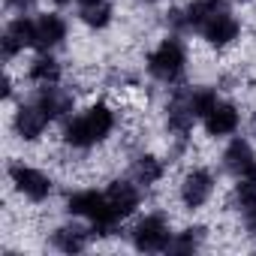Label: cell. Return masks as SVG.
<instances>
[{"label":"cell","mask_w":256,"mask_h":256,"mask_svg":"<svg viewBox=\"0 0 256 256\" xmlns=\"http://www.w3.org/2000/svg\"><path fill=\"white\" fill-rule=\"evenodd\" d=\"M112 130H114V112L108 106L96 102V106H90L88 112H82L78 118H72L66 124L64 139L72 148H90V145L102 142Z\"/></svg>","instance_id":"1"},{"label":"cell","mask_w":256,"mask_h":256,"mask_svg":"<svg viewBox=\"0 0 256 256\" xmlns=\"http://www.w3.org/2000/svg\"><path fill=\"white\" fill-rule=\"evenodd\" d=\"M66 208H70V214H76V217H88V220L94 223V232H100V235H108V232L118 226V220H120V217L112 211L106 193H96V190H78V193H72V196L66 199Z\"/></svg>","instance_id":"2"},{"label":"cell","mask_w":256,"mask_h":256,"mask_svg":"<svg viewBox=\"0 0 256 256\" xmlns=\"http://www.w3.org/2000/svg\"><path fill=\"white\" fill-rule=\"evenodd\" d=\"M184 64H187L184 46H181L175 36L163 40V42L151 52V58H148V70H151V76L160 78V82H178L181 72H184Z\"/></svg>","instance_id":"3"},{"label":"cell","mask_w":256,"mask_h":256,"mask_svg":"<svg viewBox=\"0 0 256 256\" xmlns=\"http://www.w3.org/2000/svg\"><path fill=\"white\" fill-rule=\"evenodd\" d=\"M10 178H12V184L18 187V193H24V196L34 199V202H42V199H48V193H52V178H48L46 172L34 169V166L12 163V166H10Z\"/></svg>","instance_id":"4"},{"label":"cell","mask_w":256,"mask_h":256,"mask_svg":"<svg viewBox=\"0 0 256 256\" xmlns=\"http://www.w3.org/2000/svg\"><path fill=\"white\" fill-rule=\"evenodd\" d=\"M133 241L145 253H154V250L169 247V226H166V220L160 214H148L145 220H139V226L133 232Z\"/></svg>","instance_id":"5"},{"label":"cell","mask_w":256,"mask_h":256,"mask_svg":"<svg viewBox=\"0 0 256 256\" xmlns=\"http://www.w3.org/2000/svg\"><path fill=\"white\" fill-rule=\"evenodd\" d=\"M238 34H241V24H238V18H235V16H229L226 10H223V12H217V16H211V18L202 24V36H205L211 46H217V48H223V46L235 42V40H238Z\"/></svg>","instance_id":"6"},{"label":"cell","mask_w":256,"mask_h":256,"mask_svg":"<svg viewBox=\"0 0 256 256\" xmlns=\"http://www.w3.org/2000/svg\"><path fill=\"white\" fill-rule=\"evenodd\" d=\"M28 46H36V18H16L10 28H6V36H4V58H12L18 48H28Z\"/></svg>","instance_id":"7"},{"label":"cell","mask_w":256,"mask_h":256,"mask_svg":"<svg viewBox=\"0 0 256 256\" xmlns=\"http://www.w3.org/2000/svg\"><path fill=\"white\" fill-rule=\"evenodd\" d=\"M211 190H214V178L205 169H193V172H187V178L181 184V199L187 208H199L208 202Z\"/></svg>","instance_id":"8"},{"label":"cell","mask_w":256,"mask_h":256,"mask_svg":"<svg viewBox=\"0 0 256 256\" xmlns=\"http://www.w3.org/2000/svg\"><path fill=\"white\" fill-rule=\"evenodd\" d=\"M46 126H48V114L34 102V106H22L16 112V133L24 139V142H34L46 133Z\"/></svg>","instance_id":"9"},{"label":"cell","mask_w":256,"mask_h":256,"mask_svg":"<svg viewBox=\"0 0 256 256\" xmlns=\"http://www.w3.org/2000/svg\"><path fill=\"white\" fill-rule=\"evenodd\" d=\"M238 120H241V114H238L235 106L217 102V106L205 114V133H208V136H229V133L238 130Z\"/></svg>","instance_id":"10"},{"label":"cell","mask_w":256,"mask_h":256,"mask_svg":"<svg viewBox=\"0 0 256 256\" xmlns=\"http://www.w3.org/2000/svg\"><path fill=\"white\" fill-rule=\"evenodd\" d=\"M106 199H108V205H112V211H114L118 217H130V214L139 208V190H136V184H130V181H114V184L106 190Z\"/></svg>","instance_id":"11"},{"label":"cell","mask_w":256,"mask_h":256,"mask_svg":"<svg viewBox=\"0 0 256 256\" xmlns=\"http://www.w3.org/2000/svg\"><path fill=\"white\" fill-rule=\"evenodd\" d=\"M66 36V24L60 16H40L36 18V48H54Z\"/></svg>","instance_id":"12"},{"label":"cell","mask_w":256,"mask_h":256,"mask_svg":"<svg viewBox=\"0 0 256 256\" xmlns=\"http://www.w3.org/2000/svg\"><path fill=\"white\" fill-rule=\"evenodd\" d=\"M223 160H226V169L232 172V175H244L253 163H256V157H253V148L244 142V139H235L229 148H226V154H223Z\"/></svg>","instance_id":"13"},{"label":"cell","mask_w":256,"mask_h":256,"mask_svg":"<svg viewBox=\"0 0 256 256\" xmlns=\"http://www.w3.org/2000/svg\"><path fill=\"white\" fill-rule=\"evenodd\" d=\"M36 106L48 114V120H54V118H60V114H66V112H70L72 96H70V94H64V90H58L54 84H48V88L36 96Z\"/></svg>","instance_id":"14"},{"label":"cell","mask_w":256,"mask_h":256,"mask_svg":"<svg viewBox=\"0 0 256 256\" xmlns=\"http://www.w3.org/2000/svg\"><path fill=\"white\" fill-rule=\"evenodd\" d=\"M217 12H223V4H220V0H196V4H190V6H187L184 24H187V28L202 30V24H205L211 16H217Z\"/></svg>","instance_id":"15"},{"label":"cell","mask_w":256,"mask_h":256,"mask_svg":"<svg viewBox=\"0 0 256 256\" xmlns=\"http://www.w3.org/2000/svg\"><path fill=\"white\" fill-rule=\"evenodd\" d=\"M30 78H34L36 84H42V88L58 84V78H60V64H58L54 58L42 54V58H36V60L30 64Z\"/></svg>","instance_id":"16"},{"label":"cell","mask_w":256,"mask_h":256,"mask_svg":"<svg viewBox=\"0 0 256 256\" xmlns=\"http://www.w3.org/2000/svg\"><path fill=\"white\" fill-rule=\"evenodd\" d=\"M184 102H187V108H190L196 118H205V114L217 106V94H214L211 88H199V90L187 94V96H184Z\"/></svg>","instance_id":"17"},{"label":"cell","mask_w":256,"mask_h":256,"mask_svg":"<svg viewBox=\"0 0 256 256\" xmlns=\"http://www.w3.org/2000/svg\"><path fill=\"white\" fill-rule=\"evenodd\" d=\"M133 172H136V181H139V184L151 187V184H157V181L163 178V163H160L157 157H139L136 166H133Z\"/></svg>","instance_id":"18"},{"label":"cell","mask_w":256,"mask_h":256,"mask_svg":"<svg viewBox=\"0 0 256 256\" xmlns=\"http://www.w3.org/2000/svg\"><path fill=\"white\" fill-rule=\"evenodd\" d=\"M52 241H54V247L64 250V253H78V250H84V244H88V232H82V229H58Z\"/></svg>","instance_id":"19"},{"label":"cell","mask_w":256,"mask_h":256,"mask_svg":"<svg viewBox=\"0 0 256 256\" xmlns=\"http://www.w3.org/2000/svg\"><path fill=\"white\" fill-rule=\"evenodd\" d=\"M193 118H196V114L187 108V102H184V100H178V102L169 108V130H175V133H181V136H184V133H190Z\"/></svg>","instance_id":"20"},{"label":"cell","mask_w":256,"mask_h":256,"mask_svg":"<svg viewBox=\"0 0 256 256\" xmlns=\"http://www.w3.org/2000/svg\"><path fill=\"white\" fill-rule=\"evenodd\" d=\"M82 22L88 24V28H106L108 22H112V6L106 4V0H100V4H94V6H84L82 10Z\"/></svg>","instance_id":"21"},{"label":"cell","mask_w":256,"mask_h":256,"mask_svg":"<svg viewBox=\"0 0 256 256\" xmlns=\"http://www.w3.org/2000/svg\"><path fill=\"white\" fill-rule=\"evenodd\" d=\"M199 238H202V229H187L184 235H178L175 241H169V247L178 250V253H184V250H193L199 244Z\"/></svg>","instance_id":"22"},{"label":"cell","mask_w":256,"mask_h":256,"mask_svg":"<svg viewBox=\"0 0 256 256\" xmlns=\"http://www.w3.org/2000/svg\"><path fill=\"white\" fill-rule=\"evenodd\" d=\"M241 178H244V181H250V184L256 187V163H253V166H250V169H247V172H244Z\"/></svg>","instance_id":"23"},{"label":"cell","mask_w":256,"mask_h":256,"mask_svg":"<svg viewBox=\"0 0 256 256\" xmlns=\"http://www.w3.org/2000/svg\"><path fill=\"white\" fill-rule=\"evenodd\" d=\"M247 229L256 235V208H250V214H247Z\"/></svg>","instance_id":"24"},{"label":"cell","mask_w":256,"mask_h":256,"mask_svg":"<svg viewBox=\"0 0 256 256\" xmlns=\"http://www.w3.org/2000/svg\"><path fill=\"white\" fill-rule=\"evenodd\" d=\"M6 4H12V6H18V10H24V6L30 4V0H6Z\"/></svg>","instance_id":"25"},{"label":"cell","mask_w":256,"mask_h":256,"mask_svg":"<svg viewBox=\"0 0 256 256\" xmlns=\"http://www.w3.org/2000/svg\"><path fill=\"white\" fill-rule=\"evenodd\" d=\"M82 6H94V4H100V0H78Z\"/></svg>","instance_id":"26"},{"label":"cell","mask_w":256,"mask_h":256,"mask_svg":"<svg viewBox=\"0 0 256 256\" xmlns=\"http://www.w3.org/2000/svg\"><path fill=\"white\" fill-rule=\"evenodd\" d=\"M58 4H66V0H58Z\"/></svg>","instance_id":"27"},{"label":"cell","mask_w":256,"mask_h":256,"mask_svg":"<svg viewBox=\"0 0 256 256\" xmlns=\"http://www.w3.org/2000/svg\"><path fill=\"white\" fill-rule=\"evenodd\" d=\"M145 4H154V0H145Z\"/></svg>","instance_id":"28"},{"label":"cell","mask_w":256,"mask_h":256,"mask_svg":"<svg viewBox=\"0 0 256 256\" xmlns=\"http://www.w3.org/2000/svg\"><path fill=\"white\" fill-rule=\"evenodd\" d=\"M241 4H247V0H241Z\"/></svg>","instance_id":"29"}]
</instances>
